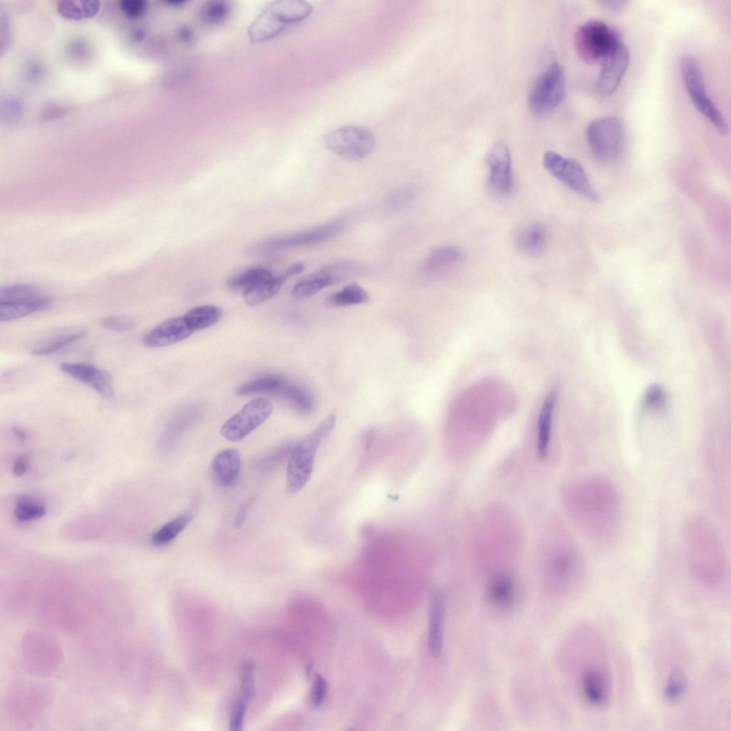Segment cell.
I'll use <instances>...</instances> for the list:
<instances>
[{"label": "cell", "instance_id": "cell-7", "mask_svg": "<svg viewBox=\"0 0 731 731\" xmlns=\"http://www.w3.org/2000/svg\"><path fill=\"white\" fill-rule=\"evenodd\" d=\"M336 419L334 414H330L296 442L287 468L286 490L289 493L299 492L307 483L313 469L318 448L333 430Z\"/></svg>", "mask_w": 731, "mask_h": 731}, {"label": "cell", "instance_id": "cell-53", "mask_svg": "<svg viewBox=\"0 0 731 731\" xmlns=\"http://www.w3.org/2000/svg\"><path fill=\"white\" fill-rule=\"evenodd\" d=\"M374 438V431L372 429L366 430L363 435V440L366 448H369Z\"/></svg>", "mask_w": 731, "mask_h": 731}, {"label": "cell", "instance_id": "cell-37", "mask_svg": "<svg viewBox=\"0 0 731 731\" xmlns=\"http://www.w3.org/2000/svg\"><path fill=\"white\" fill-rule=\"evenodd\" d=\"M221 311L215 306H201L188 311L183 316L186 322L193 331L207 328L216 324L221 318Z\"/></svg>", "mask_w": 731, "mask_h": 731}, {"label": "cell", "instance_id": "cell-38", "mask_svg": "<svg viewBox=\"0 0 731 731\" xmlns=\"http://www.w3.org/2000/svg\"><path fill=\"white\" fill-rule=\"evenodd\" d=\"M99 8L98 1H61L57 6L61 16L72 20L91 18L97 14Z\"/></svg>", "mask_w": 731, "mask_h": 731}, {"label": "cell", "instance_id": "cell-23", "mask_svg": "<svg viewBox=\"0 0 731 731\" xmlns=\"http://www.w3.org/2000/svg\"><path fill=\"white\" fill-rule=\"evenodd\" d=\"M514 243L523 253L536 256L541 253L548 243V231L540 221H529L521 223L514 232Z\"/></svg>", "mask_w": 731, "mask_h": 731}, {"label": "cell", "instance_id": "cell-36", "mask_svg": "<svg viewBox=\"0 0 731 731\" xmlns=\"http://www.w3.org/2000/svg\"><path fill=\"white\" fill-rule=\"evenodd\" d=\"M192 519L191 512H184L168 521L151 537V543L155 546H162L173 540L189 524Z\"/></svg>", "mask_w": 731, "mask_h": 731}, {"label": "cell", "instance_id": "cell-17", "mask_svg": "<svg viewBox=\"0 0 731 731\" xmlns=\"http://www.w3.org/2000/svg\"><path fill=\"white\" fill-rule=\"evenodd\" d=\"M357 271L356 265L347 261L331 263L298 282L291 291L298 300L308 298L323 288L338 283Z\"/></svg>", "mask_w": 731, "mask_h": 731}, {"label": "cell", "instance_id": "cell-24", "mask_svg": "<svg viewBox=\"0 0 731 731\" xmlns=\"http://www.w3.org/2000/svg\"><path fill=\"white\" fill-rule=\"evenodd\" d=\"M464 259L461 249L453 246L435 248L423 260L421 271L425 274H443L460 266Z\"/></svg>", "mask_w": 731, "mask_h": 731}, {"label": "cell", "instance_id": "cell-13", "mask_svg": "<svg viewBox=\"0 0 731 731\" xmlns=\"http://www.w3.org/2000/svg\"><path fill=\"white\" fill-rule=\"evenodd\" d=\"M565 76L560 64H549L533 81L528 96V105L536 114H545L555 109L563 99Z\"/></svg>", "mask_w": 731, "mask_h": 731}, {"label": "cell", "instance_id": "cell-40", "mask_svg": "<svg viewBox=\"0 0 731 731\" xmlns=\"http://www.w3.org/2000/svg\"><path fill=\"white\" fill-rule=\"evenodd\" d=\"M272 276V273L267 269L255 268L231 276L228 280L227 285L232 291L244 293L253 286Z\"/></svg>", "mask_w": 731, "mask_h": 731}, {"label": "cell", "instance_id": "cell-48", "mask_svg": "<svg viewBox=\"0 0 731 731\" xmlns=\"http://www.w3.org/2000/svg\"><path fill=\"white\" fill-rule=\"evenodd\" d=\"M665 400V393L658 385H652L648 388L644 397L645 405L650 408L661 407Z\"/></svg>", "mask_w": 731, "mask_h": 731}, {"label": "cell", "instance_id": "cell-8", "mask_svg": "<svg viewBox=\"0 0 731 731\" xmlns=\"http://www.w3.org/2000/svg\"><path fill=\"white\" fill-rule=\"evenodd\" d=\"M585 137L592 153L600 162H615L623 153L625 129L616 116H600L591 121L586 128Z\"/></svg>", "mask_w": 731, "mask_h": 731}, {"label": "cell", "instance_id": "cell-32", "mask_svg": "<svg viewBox=\"0 0 731 731\" xmlns=\"http://www.w3.org/2000/svg\"><path fill=\"white\" fill-rule=\"evenodd\" d=\"M286 27L266 7L251 24L248 32L251 41L257 43L275 37Z\"/></svg>", "mask_w": 731, "mask_h": 731}, {"label": "cell", "instance_id": "cell-39", "mask_svg": "<svg viewBox=\"0 0 731 731\" xmlns=\"http://www.w3.org/2000/svg\"><path fill=\"white\" fill-rule=\"evenodd\" d=\"M296 441L287 440L261 455L256 462V468L263 473L276 468L290 458Z\"/></svg>", "mask_w": 731, "mask_h": 731}, {"label": "cell", "instance_id": "cell-30", "mask_svg": "<svg viewBox=\"0 0 731 731\" xmlns=\"http://www.w3.org/2000/svg\"><path fill=\"white\" fill-rule=\"evenodd\" d=\"M488 595L491 605L504 610L512 609L518 598L514 582L505 576L498 577L491 582Z\"/></svg>", "mask_w": 731, "mask_h": 731}, {"label": "cell", "instance_id": "cell-15", "mask_svg": "<svg viewBox=\"0 0 731 731\" xmlns=\"http://www.w3.org/2000/svg\"><path fill=\"white\" fill-rule=\"evenodd\" d=\"M543 163L553 176L575 192L593 202L600 201V196L590 183L584 168L575 160L548 151L543 155Z\"/></svg>", "mask_w": 731, "mask_h": 731}, {"label": "cell", "instance_id": "cell-6", "mask_svg": "<svg viewBox=\"0 0 731 731\" xmlns=\"http://www.w3.org/2000/svg\"><path fill=\"white\" fill-rule=\"evenodd\" d=\"M19 651L23 669L36 679L52 675L64 660L62 646L58 639L38 629L28 630L22 635Z\"/></svg>", "mask_w": 731, "mask_h": 731}, {"label": "cell", "instance_id": "cell-18", "mask_svg": "<svg viewBox=\"0 0 731 731\" xmlns=\"http://www.w3.org/2000/svg\"><path fill=\"white\" fill-rule=\"evenodd\" d=\"M490 188L500 196L510 195L514 188L511 156L508 145L503 141H495L485 156Z\"/></svg>", "mask_w": 731, "mask_h": 731}, {"label": "cell", "instance_id": "cell-12", "mask_svg": "<svg viewBox=\"0 0 731 731\" xmlns=\"http://www.w3.org/2000/svg\"><path fill=\"white\" fill-rule=\"evenodd\" d=\"M680 71L687 92L695 108L722 135H727L728 125L722 114L706 93L702 73L697 60L684 55L680 60Z\"/></svg>", "mask_w": 731, "mask_h": 731}, {"label": "cell", "instance_id": "cell-14", "mask_svg": "<svg viewBox=\"0 0 731 731\" xmlns=\"http://www.w3.org/2000/svg\"><path fill=\"white\" fill-rule=\"evenodd\" d=\"M324 146L338 156L351 161L361 160L374 149L375 140L366 128L344 126L331 131L322 139Z\"/></svg>", "mask_w": 731, "mask_h": 731}, {"label": "cell", "instance_id": "cell-50", "mask_svg": "<svg viewBox=\"0 0 731 731\" xmlns=\"http://www.w3.org/2000/svg\"><path fill=\"white\" fill-rule=\"evenodd\" d=\"M246 702H247L241 698L237 700L233 705L230 717L231 730H239L241 729Z\"/></svg>", "mask_w": 731, "mask_h": 731}, {"label": "cell", "instance_id": "cell-49", "mask_svg": "<svg viewBox=\"0 0 731 731\" xmlns=\"http://www.w3.org/2000/svg\"><path fill=\"white\" fill-rule=\"evenodd\" d=\"M146 2L141 0H124L120 2L123 12L131 18H138L146 11Z\"/></svg>", "mask_w": 731, "mask_h": 731}, {"label": "cell", "instance_id": "cell-2", "mask_svg": "<svg viewBox=\"0 0 731 731\" xmlns=\"http://www.w3.org/2000/svg\"><path fill=\"white\" fill-rule=\"evenodd\" d=\"M687 561L693 578L714 587L724 580L727 560L724 545L712 523L702 515L687 518L682 528Z\"/></svg>", "mask_w": 731, "mask_h": 731}, {"label": "cell", "instance_id": "cell-54", "mask_svg": "<svg viewBox=\"0 0 731 731\" xmlns=\"http://www.w3.org/2000/svg\"><path fill=\"white\" fill-rule=\"evenodd\" d=\"M600 3L603 4L605 7L613 10L621 8L627 2L622 1H601Z\"/></svg>", "mask_w": 731, "mask_h": 731}, {"label": "cell", "instance_id": "cell-16", "mask_svg": "<svg viewBox=\"0 0 731 731\" xmlns=\"http://www.w3.org/2000/svg\"><path fill=\"white\" fill-rule=\"evenodd\" d=\"M273 410L271 400L258 398L247 403L223 425L221 435L227 440H241L270 416Z\"/></svg>", "mask_w": 731, "mask_h": 731}, {"label": "cell", "instance_id": "cell-41", "mask_svg": "<svg viewBox=\"0 0 731 731\" xmlns=\"http://www.w3.org/2000/svg\"><path fill=\"white\" fill-rule=\"evenodd\" d=\"M282 397L287 399L298 412L308 415L314 408V399L305 388L288 382Z\"/></svg>", "mask_w": 731, "mask_h": 731}, {"label": "cell", "instance_id": "cell-1", "mask_svg": "<svg viewBox=\"0 0 731 731\" xmlns=\"http://www.w3.org/2000/svg\"><path fill=\"white\" fill-rule=\"evenodd\" d=\"M571 504L580 523L597 545H607L620 530L622 504L615 483L595 475L578 484L572 491Z\"/></svg>", "mask_w": 731, "mask_h": 731}, {"label": "cell", "instance_id": "cell-10", "mask_svg": "<svg viewBox=\"0 0 731 731\" xmlns=\"http://www.w3.org/2000/svg\"><path fill=\"white\" fill-rule=\"evenodd\" d=\"M620 43L617 32L598 20L585 22L575 34L578 54L588 64L603 61Z\"/></svg>", "mask_w": 731, "mask_h": 731}, {"label": "cell", "instance_id": "cell-21", "mask_svg": "<svg viewBox=\"0 0 731 731\" xmlns=\"http://www.w3.org/2000/svg\"><path fill=\"white\" fill-rule=\"evenodd\" d=\"M193 332L183 316L172 318L146 333L142 338V343L149 348L165 347L185 340Z\"/></svg>", "mask_w": 731, "mask_h": 731}, {"label": "cell", "instance_id": "cell-43", "mask_svg": "<svg viewBox=\"0 0 731 731\" xmlns=\"http://www.w3.org/2000/svg\"><path fill=\"white\" fill-rule=\"evenodd\" d=\"M415 191L412 187H401L388 193L385 203L389 210L399 211L406 207L413 201Z\"/></svg>", "mask_w": 731, "mask_h": 731}, {"label": "cell", "instance_id": "cell-11", "mask_svg": "<svg viewBox=\"0 0 731 731\" xmlns=\"http://www.w3.org/2000/svg\"><path fill=\"white\" fill-rule=\"evenodd\" d=\"M51 299L39 288L16 283L0 288V321H10L50 307Z\"/></svg>", "mask_w": 731, "mask_h": 731}, {"label": "cell", "instance_id": "cell-34", "mask_svg": "<svg viewBox=\"0 0 731 731\" xmlns=\"http://www.w3.org/2000/svg\"><path fill=\"white\" fill-rule=\"evenodd\" d=\"M689 687V678L685 668L675 665L672 667L665 679L662 696L670 704L679 702L685 696Z\"/></svg>", "mask_w": 731, "mask_h": 731}, {"label": "cell", "instance_id": "cell-55", "mask_svg": "<svg viewBox=\"0 0 731 731\" xmlns=\"http://www.w3.org/2000/svg\"><path fill=\"white\" fill-rule=\"evenodd\" d=\"M13 433H14V434L18 438L21 439V440L25 439L26 437V434L24 431V430H22L21 428H20L19 427H14L13 428Z\"/></svg>", "mask_w": 731, "mask_h": 731}, {"label": "cell", "instance_id": "cell-47", "mask_svg": "<svg viewBox=\"0 0 731 731\" xmlns=\"http://www.w3.org/2000/svg\"><path fill=\"white\" fill-rule=\"evenodd\" d=\"M327 690L328 685L325 678L319 674L316 675L311 692V702L313 707H318L323 703Z\"/></svg>", "mask_w": 731, "mask_h": 731}, {"label": "cell", "instance_id": "cell-9", "mask_svg": "<svg viewBox=\"0 0 731 731\" xmlns=\"http://www.w3.org/2000/svg\"><path fill=\"white\" fill-rule=\"evenodd\" d=\"M346 226L344 218H337L307 230L255 242L246 248V253L260 255L320 243L338 236Z\"/></svg>", "mask_w": 731, "mask_h": 731}, {"label": "cell", "instance_id": "cell-25", "mask_svg": "<svg viewBox=\"0 0 731 731\" xmlns=\"http://www.w3.org/2000/svg\"><path fill=\"white\" fill-rule=\"evenodd\" d=\"M445 598L440 593L431 599L429 607L428 645L430 652L438 656L443 647L445 619Z\"/></svg>", "mask_w": 731, "mask_h": 731}, {"label": "cell", "instance_id": "cell-35", "mask_svg": "<svg viewBox=\"0 0 731 731\" xmlns=\"http://www.w3.org/2000/svg\"><path fill=\"white\" fill-rule=\"evenodd\" d=\"M45 503L31 495H20L15 502L13 515L21 523H27L42 518L46 513Z\"/></svg>", "mask_w": 731, "mask_h": 731}, {"label": "cell", "instance_id": "cell-4", "mask_svg": "<svg viewBox=\"0 0 731 731\" xmlns=\"http://www.w3.org/2000/svg\"><path fill=\"white\" fill-rule=\"evenodd\" d=\"M591 628L579 685L585 702L593 709L603 711L612 700V675L604 639L598 629Z\"/></svg>", "mask_w": 731, "mask_h": 731}, {"label": "cell", "instance_id": "cell-26", "mask_svg": "<svg viewBox=\"0 0 731 731\" xmlns=\"http://www.w3.org/2000/svg\"><path fill=\"white\" fill-rule=\"evenodd\" d=\"M241 457L235 449H226L218 453L212 461V473L221 486L232 485L237 480L241 469Z\"/></svg>", "mask_w": 731, "mask_h": 731}, {"label": "cell", "instance_id": "cell-5", "mask_svg": "<svg viewBox=\"0 0 731 731\" xmlns=\"http://www.w3.org/2000/svg\"><path fill=\"white\" fill-rule=\"evenodd\" d=\"M54 697L55 690L49 682L39 680L18 681L6 691L2 710L13 722L29 725L50 708Z\"/></svg>", "mask_w": 731, "mask_h": 731}, {"label": "cell", "instance_id": "cell-3", "mask_svg": "<svg viewBox=\"0 0 731 731\" xmlns=\"http://www.w3.org/2000/svg\"><path fill=\"white\" fill-rule=\"evenodd\" d=\"M35 602L37 618L54 629L75 632L88 622L89 612L86 599L71 584L52 583L44 588Z\"/></svg>", "mask_w": 731, "mask_h": 731}, {"label": "cell", "instance_id": "cell-52", "mask_svg": "<svg viewBox=\"0 0 731 731\" xmlns=\"http://www.w3.org/2000/svg\"><path fill=\"white\" fill-rule=\"evenodd\" d=\"M28 457V455L22 454L16 459L12 466V471L14 475L21 476L26 472L29 467Z\"/></svg>", "mask_w": 731, "mask_h": 731}, {"label": "cell", "instance_id": "cell-31", "mask_svg": "<svg viewBox=\"0 0 731 731\" xmlns=\"http://www.w3.org/2000/svg\"><path fill=\"white\" fill-rule=\"evenodd\" d=\"M86 335L85 329H69L51 335L36 343L31 353L37 356L53 354L66 346L79 341Z\"/></svg>", "mask_w": 731, "mask_h": 731}, {"label": "cell", "instance_id": "cell-27", "mask_svg": "<svg viewBox=\"0 0 731 731\" xmlns=\"http://www.w3.org/2000/svg\"><path fill=\"white\" fill-rule=\"evenodd\" d=\"M288 382L281 375H266L240 385L236 388L235 392L239 396H248L257 394L282 396Z\"/></svg>", "mask_w": 731, "mask_h": 731}, {"label": "cell", "instance_id": "cell-22", "mask_svg": "<svg viewBox=\"0 0 731 731\" xmlns=\"http://www.w3.org/2000/svg\"><path fill=\"white\" fill-rule=\"evenodd\" d=\"M304 268L305 266L303 263H295L280 275L272 276L253 286L243 293L246 303L249 306H254L268 301L280 291L288 278L301 273Z\"/></svg>", "mask_w": 731, "mask_h": 731}, {"label": "cell", "instance_id": "cell-51", "mask_svg": "<svg viewBox=\"0 0 731 731\" xmlns=\"http://www.w3.org/2000/svg\"><path fill=\"white\" fill-rule=\"evenodd\" d=\"M253 501V498H249L248 499L243 501L240 505L235 517L233 526L235 528L238 529L242 527L246 517L249 508H251Z\"/></svg>", "mask_w": 731, "mask_h": 731}, {"label": "cell", "instance_id": "cell-20", "mask_svg": "<svg viewBox=\"0 0 731 731\" xmlns=\"http://www.w3.org/2000/svg\"><path fill=\"white\" fill-rule=\"evenodd\" d=\"M59 368L66 375L89 385L102 397L113 395L112 380L105 370L89 363L76 362H63Z\"/></svg>", "mask_w": 731, "mask_h": 731}, {"label": "cell", "instance_id": "cell-19", "mask_svg": "<svg viewBox=\"0 0 731 731\" xmlns=\"http://www.w3.org/2000/svg\"><path fill=\"white\" fill-rule=\"evenodd\" d=\"M597 80V90L604 96L612 94L620 85L630 61L627 46L620 43L604 60Z\"/></svg>", "mask_w": 731, "mask_h": 731}, {"label": "cell", "instance_id": "cell-29", "mask_svg": "<svg viewBox=\"0 0 731 731\" xmlns=\"http://www.w3.org/2000/svg\"><path fill=\"white\" fill-rule=\"evenodd\" d=\"M267 7L286 26L307 18L313 10L309 3L299 0L277 1Z\"/></svg>", "mask_w": 731, "mask_h": 731}, {"label": "cell", "instance_id": "cell-42", "mask_svg": "<svg viewBox=\"0 0 731 731\" xmlns=\"http://www.w3.org/2000/svg\"><path fill=\"white\" fill-rule=\"evenodd\" d=\"M331 301L336 306L358 305L368 302L369 295L358 284L351 283L333 295Z\"/></svg>", "mask_w": 731, "mask_h": 731}, {"label": "cell", "instance_id": "cell-45", "mask_svg": "<svg viewBox=\"0 0 731 731\" xmlns=\"http://www.w3.org/2000/svg\"><path fill=\"white\" fill-rule=\"evenodd\" d=\"M228 14V6L223 1L208 3L202 10V16L208 22L218 23L223 21Z\"/></svg>", "mask_w": 731, "mask_h": 731}, {"label": "cell", "instance_id": "cell-28", "mask_svg": "<svg viewBox=\"0 0 731 731\" xmlns=\"http://www.w3.org/2000/svg\"><path fill=\"white\" fill-rule=\"evenodd\" d=\"M33 590L29 585L19 584L6 589L1 595V603L9 613L19 615L26 612L36 601Z\"/></svg>", "mask_w": 731, "mask_h": 731}, {"label": "cell", "instance_id": "cell-33", "mask_svg": "<svg viewBox=\"0 0 731 731\" xmlns=\"http://www.w3.org/2000/svg\"><path fill=\"white\" fill-rule=\"evenodd\" d=\"M556 398L557 391L553 388L547 394L540 413L538 423V450L541 458H544L548 452Z\"/></svg>", "mask_w": 731, "mask_h": 731}, {"label": "cell", "instance_id": "cell-44", "mask_svg": "<svg viewBox=\"0 0 731 731\" xmlns=\"http://www.w3.org/2000/svg\"><path fill=\"white\" fill-rule=\"evenodd\" d=\"M241 697L246 702L253 696V665L250 662H244L240 669Z\"/></svg>", "mask_w": 731, "mask_h": 731}, {"label": "cell", "instance_id": "cell-46", "mask_svg": "<svg viewBox=\"0 0 731 731\" xmlns=\"http://www.w3.org/2000/svg\"><path fill=\"white\" fill-rule=\"evenodd\" d=\"M102 326L111 331H127L135 326L134 321L125 316H109L101 320Z\"/></svg>", "mask_w": 731, "mask_h": 731}]
</instances>
